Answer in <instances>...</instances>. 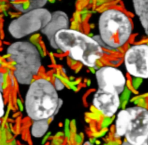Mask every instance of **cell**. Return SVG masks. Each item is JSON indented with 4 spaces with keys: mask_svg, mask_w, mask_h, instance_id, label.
I'll use <instances>...</instances> for the list:
<instances>
[{
    "mask_svg": "<svg viewBox=\"0 0 148 145\" xmlns=\"http://www.w3.org/2000/svg\"><path fill=\"white\" fill-rule=\"evenodd\" d=\"M56 49L88 67H93L103 55V47L94 39L77 30L69 28L58 31L54 37Z\"/></svg>",
    "mask_w": 148,
    "mask_h": 145,
    "instance_id": "1",
    "label": "cell"
},
{
    "mask_svg": "<svg viewBox=\"0 0 148 145\" xmlns=\"http://www.w3.org/2000/svg\"><path fill=\"white\" fill-rule=\"evenodd\" d=\"M61 101L54 85L45 78H39L31 83L27 91L25 112L34 121L48 120L56 114Z\"/></svg>",
    "mask_w": 148,
    "mask_h": 145,
    "instance_id": "2",
    "label": "cell"
},
{
    "mask_svg": "<svg viewBox=\"0 0 148 145\" xmlns=\"http://www.w3.org/2000/svg\"><path fill=\"white\" fill-rule=\"evenodd\" d=\"M98 29V39H94L102 47L114 49L123 46L129 40L132 32V24L124 12L110 8L100 14Z\"/></svg>",
    "mask_w": 148,
    "mask_h": 145,
    "instance_id": "3",
    "label": "cell"
},
{
    "mask_svg": "<svg viewBox=\"0 0 148 145\" xmlns=\"http://www.w3.org/2000/svg\"><path fill=\"white\" fill-rule=\"evenodd\" d=\"M115 136H124L132 145L148 142V109L134 106L120 110L115 120Z\"/></svg>",
    "mask_w": 148,
    "mask_h": 145,
    "instance_id": "4",
    "label": "cell"
},
{
    "mask_svg": "<svg viewBox=\"0 0 148 145\" xmlns=\"http://www.w3.org/2000/svg\"><path fill=\"white\" fill-rule=\"evenodd\" d=\"M10 58L16 62L14 75L21 85L31 83L41 66V59L36 47L28 41H16L8 48Z\"/></svg>",
    "mask_w": 148,
    "mask_h": 145,
    "instance_id": "5",
    "label": "cell"
},
{
    "mask_svg": "<svg viewBox=\"0 0 148 145\" xmlns=\"http://www.w3.org/2000/svg\"><path fill=\"white\" fill-rule=\"evenodd\" d=\"M51 13L46 9H33L10 23L8 30L11 36L20 39L39 30H42L50 21Z\"/></svg>",
    "mask_w": 148,
    "mask_h": 145,
    "instance_id": "6",
    "label": "cell"
},
{
    "mask_svg": "<svg viewBox=\"0 0 148 145\" xmlns=\"http://www.w3.org/2000/svg\"><path fill=\"white\" fill-rule=\"evenodd\" d=\"M124 63L127 72L132 77L148 78V44L131 46L125 52Z\"/></svg>",
    "mask_w": 148,
    "mask_h": 145,
    "instance_id": "7",
    "label": "cell"
},
{
    "mask_svg": "<svg viewBox=\"0 0 148 145\" xmlns=\"http://www.w3.org/2000/svg\"><path fill=\"white\" fill-rule=\"evenodd\" d=\"M98 89L121 94L126 85V78L118 68L106 66L99 68L95 74Z\"/></svg>",
    "mask_w": 148,
    "mask_h": 145,
    "instance_id": "8",
    "label": "cell"
},
{
    "mask_svg": "<svg viewBox=\"0 0 148 145\" xmlns=\"http://www.w3.org/2000/svg\"><path fill=\"white\" fill-rule=\"evenodd\" d=\"M92 105L105 117H111L117 113L120 106L119 94L98 89L93 96Z\"/></svg>",
    "mask_w": 148,
    "mask_h": 145,
    "instance_id": "9",
    "label": "cell"
},
{
    "mask_svg": "<svg viewBox=\"0 0 148 145\" xmlns=\"http://www.w3.org/2000/svg\"><path fill=\"white\" fill-rule=\"evenodd\" d=\"M69 18L68 15L64 12L56 11L51 14V18L49 23L41 30L47 38L51 46L56 49L54 37L56 33L62 29L68 28Z\"/></svg>",
    "mask_w": 148,
    "mask_h": 145,
    "instance_id": "10",
    "label": "cell"
},
{
    "mask_svg": "<svg viewBox=\"0 0 148 145\" xmlns=\"http://www.w3.org/2000/svg\"><path fill=\"white\" fill-rule=\"evenodd\" d=\"M132 5L135 13L148 36V0H132Z\"/></svg>",
    "mask_w": 148,
    "mask_h": 145,
    "instance_id": "11",
    "label": "cell"
},
{
    "mask_svg": "<svg viewBox=\"0 0 148 145\" xmlns=\"http://www.w3.org/2000/svg\"><path fill=\"white\" fill-rule=\"evenodd\" d=\"M48 127L47 120L34 121L31 129L32 135L36 138L42 136L47 131Z\"/></svg>",
    "mask_w": 148,
    "mask_h": 145,
    "instance_id": "12",
    "label": "cell"
},
{
    "mask_svg": "<svg viewBox=\"0 0 148 145\" xmlns=\"http://www.w3.org/2000/svg\"><path fill=\"white\" fill-rule=\"evenodd\" d=\"M5 115V104L4 100L1 91H0V119Z\"/></svg>",
    "mask_w": 148,
    "mask_h": 145,
    "instance_id": "13",
    "label": "cell"
},
{
    "mask_svg": "<svg viewBox=\"0 0 148 145\" xmlns=\"http://www.w3.org/2000/svg\"><path fill=\"white\" fill-rule=\"evenodd\" d=\"M54 86H55L57 90H61V89H63L64 87V84L62 83V82L58 78H56Z\"/></svg>",
    "mask_w": 148,
    "mask_h": 145,
    "instance_id": "14",
    "label": "cell"
},
{
    "mask_svg": "<svg viewBox=\"0 0 148 145\" xmlns=\"http://www.w3.org/2000/svg\"><path fill=\"white\" fill-rule=\"evenodd\" d=\"M121 145H132V144H130V143H128V142H127V141H124V142H123V143L121 144ZM142 145H148V142H146V143H143V144H142Z\"/></svg>",
    "mask_w": 148,
    "mask_h": 145,
    "instance_id": "15",
    "label": "cell"
},
{
    "mask_svg": "<svg viewBox=\"0 0 148 145\" xmlns=\"http://www.w3.org/2000/svg\"><path fill=\"white\" fill-rule=\"evenodd\" d=\"M3 82V75L0 72V91L2 90V83Z\"/></svg>",
    "mask_w": 148,
    "mask_h": 145,
    "instance_id": "16",
    "label": "cell"
},
{
    "mask_svg": "<svg viewBox=\"0 0 148 145\" xmlns=\"http://www.w3.org/2000/svg\"><path fill=\"white\" fill-rule=\"evenodd\" d=\"M84 145H92V144H91L90 143H88V144H87V143H86Z\"/></svg>",
    "mask_w": 148,
    "mask_h": 145,
    "instance_id": "17",
    "label": "cell"
},
{
    "mask_svg": "<svg viewBox=\"0 0 148 145\" xmlns=\"http://www.w3.org/2000/svg\"><path fill=\"white\" fill-rule=\"evenodd\" d=\"M0 123H1V121H0Z\"/></svg>",
    "mask_w": 148,
    "mask_h": 145,
    "instance_id": "18",
    "label": "cell"
}]
</instances>
